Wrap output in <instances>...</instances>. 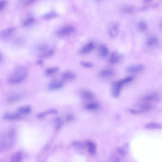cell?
Listing matches in <instances>:
<instances>
[{
    "mask_svg": "<svg viewBox=\"0 0 162 162\" xmlns=\"http://www.w3.org/2000/svg\"><path fill=\"white\" fill-rule=\"evenodd\" d=\"M82 96L84 99L88 100H93L95 97L94 94L89 90L83 91L82 93Z\"/></svg>",
    "mask_w": 162,
    "mask_h": 162,
    "instance_id": "obj_14",
    "label": "cell"
},
{
    "mask_svg": "<svg viewBox=\"0 0 162 162\" xmlns=\"http://www.w3.org/2000/svg\"><path fill=\"white\" fill-rule=\"evenodd\" d=\"M119 31V24L117 22H113L110 23L108 27V32L111 38H116Z\"/></svg>",
    "mask_w": 162,
    "mask_h": 162,
    "instance_id": "obj_6",
    "label": "cell"
},
{
    "mask_svg": "<svg viewBox=\"0 0 162 162\" xmlns=\"http://www.w3.org/2000/svg\"><path fill=\"white\" fill-rule=\"evenodd\" d=\"M54 54V51L53 49L46 50L43 52L40 56L41 58H47L52 56Z\"/></svg>",
    "mask_w": 162,
    "mask_h": 162,
    "instance_id": "obj_26",
    "label": "cell"
},
{
    "mask_svg": "<svg viewBox=\"0 0 162 162\" xmlns=\"http://www.w3.org/2000/svg\"><path fill=\"white\" fill-rule=\"evenodd\" d=\"M35 22V19L33 18H29L23 22V25L25 27H28L31 25Z\"/></svg>",
    "mask_w": 162,
    "mask_h": 162,
    "instance_id": "obj_28",
    "label": "cell"
},
{
    "mask_svg": "<svg viewBox=\"0 0 162 162\" xmlns=\"http://www.w3.org/2000/svg\"><path fill=\"white\" fill-rule=\"evenodd\" d=\"M159 94L156 92H152L144 96L141 99L140 102L153 104L159 99Z\"/></svg>",
    "mask_w": 162,
    "mask_h": 162,
    "instance_id": "obj_4",
    "label": "cell"
},
{
    "mask_svg": "<svg viewBox=\"0 0 162 162\" xmlns=\"http://www.w3.org/2000/svg\"><path fill=\"white\" fill-rule=\"evenodd\" d=\"M123 58V56L119 53L114 52L111 54L110 62L111 64L115 65L120 62Z\"/></svg>",
    "mask_w": 162,
    "mask_h": 162,
    "instance_id": "obj_7",
    "label": "cell"
},
{
    "mask_svg": "<svg viewBox=\"0 0 162 162\" xmlns=\"http://www.w3.org/2000/svg\"><path fill=\"white\" fill-rule=\"evenodd\" d=\"M73 119V116L71 115H69L68 116H67L66 117V119L68 121L72 120Z\"/></svg>",
    "mask_w": 162,
    "mask_h": 162,
    "instance_id": "obj_38",
    "label": "cell"
},
{
    "mask_svg": "<svg viewBox=\"0 0 162 162\" xmlns=\"http://www.w3.org/2000/svg\"><path fill=\"white\" fill-rule=\"evenodd\" d=\"M153 0H143V2L144 3H149L152 1Z\"/></svg>",
    "mask_w": 162,
    "mask_h": 162,
    "instance_id": "obj_40",
    "label": "cell"
},
{
    "mask_svg": "<svg viewBox=\"0 0 162 162\" xmlns=\"http://www.w3.org/2000/svg\"><path fill=\"white\" fill-rule=\"evenodd\" d=\"M23 154L21 151L17 152L12 155L11 160L13 162H21L23 159Z\"/></svg>",
    "mask_w": 162,
    "mask_h": 162,
    "instance_id": "obj_16",
    "label": "cell"
},
{
    "mask_svg": "<svg viewBox=\"0 0 162 162\" xmlns=\"http://www.w3.org/2000/svg\"><path fill=\"white\" fill-rule=\"evenodd\" d=\"M22 117V115L18 112L14 113H6L5 115L4 118L6 120L14 121L21 119Z\"/></svg>",
    "mask_w": 162,
    "mask_h": 162,
    "instance_id": "obj_9",
    "label": "cell"
},
{
    "mask_svg": "<svg viewBox=\"0 0 162 162\" xmlns=\"http://www.w3.org/2000/svg\"><path fill=\"white\" fill-rule=\"evenodd\" d=\"M27 75V70L24 67H16L9 79V83L12 84H17L23 82Z\"/></svg>",
    "mask_w": 162,
    "mask_h": 162,
    "instance_id": "obj_2",
    "label": "cell"
},
{
    "mask_svg": "<svg viewBox=\"0 0 162 162\" xmlns=\"http://www.w3.org/2000/svg\"><path fill=\"white\" fill-rule=\"evenodd\" d=\"M80 64L82 66L86 68H92L94 67L93 64L90 62L82 61Z\"/></svg>",
    "mask_w": 162,
    "mask_h": 162,
    "instance_id": "obj_31",
    "label": "cell"
},
{
    "mask_svg": "<svg viewBox=\"0 0 162 162\" xmlns=\"http://www.w3.org/2000/svg\"><path fill=\"white\" fill-rule=\"evenodd\" d=\"M100 106V104L99 103L93 102L87 104L86 108L89 110L94 111L99 109Z\"/></svg>",
    "mask_w": 162,
    "mask_h": 162,
    "instance_id": "obj_24",
    "label": "cell"
},
{
    "mask_svg": "<svg viewBox=\"0 0 162 162\" xmlns=\"http://www.w3.org/2000/svg\"><path fill=\"white\" fill-rule=\"evenodd\" d=\"M94 48V45L93 43H89L83 47L81 50V53L84 55L87 54L92 51Z\"/></svg>",
    "mask_w": 162,
    "mask_h": 162,
    "instance_id": "obj_13",
    "label": "cell"
},
{
    "mask_svg": "<svg viewBox=\"0 0 162 162\" xmlns=\"http://www.w3.org/2000/svg\"><path fill=\"white\" fill-rule=\"evenodd\" d=\"M48 46L47 45H43L40 46L39 47L38 49L40 51L44 52L47 50L48 48Z\"/></svg>",
    "mask_w": 162,
    "mask_h": 162,
    "instance_id": "obj_32",
    "label": "cell"
},
{
    "mask_svg": "<svg viewBox=\"0 0 162 162\" xmlns=\"http://www.w3.org/2000/svg\"><path fill=\"white\" fill-rule=\"evenodd\" d=\"M46 114V113H40L38 114V115H37V117L39 118H42L44 117L45 116Z\"/></svg>",
    "mask_w": 162,
    "mask_h": 162,
    "instance_id": "obj_34",
    "label": "cell"
},
{
    "mask_svg": "<svg viewBox=\"0 0 162 162\" xmlns=\"http://www.w3.org/2000/svg\"><path fill=\"white\" fill-rule=\"evenodd\" d=\"M59 70V68L57 67H49L45 70V74L46 76H49L58 72Z\"/></svg>",
    "mask_w": 162,
    "mask_h": 162,
    "instance_id": "obj_19",
    "label": "cell"
},
{
    "mask_svg": "<svg viewBox=\"0 0 162 162\" xmlns=\"http://www.w3.org/2000/svg\"><path fill=\"white\" fill-rule=\"evenodd\" d=\"M75 31L73 27L67 26L60 28L57 32V35L60 37L68 36L73 33Z\"/></svg>",
    "mask_w": 162,
    "mask_h": 162,
    "instance_id": "obj_5",
    "label": "cell"
},
{
    "mask_svg": "<svg viewBox=\"0 0 162 162\" xmlns=\"http://www.w3.org/2000/svg\"><path fill=\"white\" fill-rule=\"evenodd\" d=\"M43 61L42 60H39L38 61L36 62L37 65H43Z\"/></svg>",
    "mask_w": 162,
    "mask_h": 162,
    "instance_id": "obj_39",
    "label": "cell"
},
{
    "mask_svg": "<svg viewBox=\"0 0 162 162\" xmlns=\"http://www.w3.org/2000/svg\"><path fill=\"white\" fill-rule=\"evenodd\" d=\"M47 113H49L56 114L57 113V111L56 110L51 109L49 110V111H47Z\"/></svg>",
    "mask_w": 162,
    "mask_h": 162,
    "instance_id": "obj_35",
    "label": "cell"
},
{
    "mask_svg": "<svg viewBox=\"0 0 162 162\" xmlns=\"http://www.w3.org/2000/svg\"><path fill=\"white\" fill-rule=\"evenodd\" d=\"M122 11L124 13L127 14L133 12L135 11V8L133 6L130 5H126L124 6L122 8Z\"/></svg>",
    "mask_w": 162,
    "mask_h": 162,
    "instance_id": "obj_23",
    "label": "cell"
},
{
    "mask_svg": "<svg viewBox=\"0 0 162 162\" xmlns=\"http://www.w3.org/2000/svg\"><path fill=\"white\" fill-rule=\"evenodd\" d=\"M57 15L55 13H51L47 14L43 17V19L45 20H49L56 18Z\"/></svg>",
    "mask_w": 162,
    "mask_h": 162,
    "instance_id": "obj_30",
    "label": "cell"
},
{
    "mask_svg": "<svg viewBox=\"0 0 162 162\" xmlns=\"http://www.w3.org/2000/svg\"><path fill=\"white\" fill-rule=\"evenodd\" d=\"M161 124L157 123H150L147 124L145 126L146 129L153 130L160 129L161 128Z\"/></svg>",
    "mask_w": 162,
    "mask_h": 162,
    "instance_id": "obj_21",
    "label": "cell"
},
{
    "mask_svg": "<svg viewBox=\"0 0 162 162\" xmlns=\"http://www.w3.org/2000/svg\"><path fill=\"white\" fill-rule=\"evenodd\" d=\"M31 111V107L29 106L20 107L18 109V112L23 115L29 113Z\"/></svg>",
    "mask_w": 162,
    "mask_h": 162,
    "instance_id": "obj_22",
    "label": "cell"
},
{
    "mask_svg": "<svg viewBox=\"0 0 162 162\" xmlns=\"http://www.w3.org/2000/svg\"><path fill=\"white\" fill-rule=\"evenodd\" d=\"M144 69V66L143 65H134L128 67L127 69V71L128 72L130 73H135L141 71Z\"/></svg>",
    "mask_w": 162,
    "mask_h": 162,
    "instance_id": "obj_11",
    "label": "cell"
},
{
    "mask_svg": "<svg viewBox=\"0 0 162 162\" xmlns=\"http://www.w3.org/2000/svg\"><path fill=\"white\" fill-rule=\"evenodd\" d=\"M63 86V83L62 81L55 80L50 84L49 87L50 90H56L61 89Z\"/></svg>",
    "mask_w": 162,
    "mask_h": 162,
    "instance_id": "obj_12",
    "label": "cell"
},
{
    "mask_svg": "<svg viewBox=\"0 0 162 162\" xmlns=\"http://www.w3.org/2000/svg\"><path fill=\"white\" fill-rule=\"evenodd\" d=\"M7 4V2L5 0L0 1V11H2L5 7Z\"/></svg>",
    "mask_w": 162,
    "mask_h": 162,
    "instance_id": "obj_33",
    "label": "cell"
},
{
    "mask_svg": "<svg viewBox=\"0 0 162 162\" xmlns=\"http://www.w3.org/2000/svg\"><path fill=\"white\" fill-rule=\"evenodd\" d=\"M36 0H28L26 2V4L29 5L32 4L33 2H35Z\"/></svg>",
    "mask_w": 162,
    "mask_h": 162,
    "instance_id": "obj_37",
    "label": "cell"
},
{
    "mask_svg": "<svg viewBox=\"0 0 162 162\" xmlns=\"http://www.w3.org/2000/svg\"><path fill=\"white\" fill-rule=\"evenodd\" d=\"M2 58V55L1 53H0V62H1V61Z\"/></svg>",
    "mask_w": 162,
    "mask_h": 162,
    "instance_id": "obj_41",
    "label": "cell"
},
{
    "mask_svg": "<svg viewBox=\"0 0 162 162\" xmlns=\"http://www.w3.org/2000/svg\"><path fill=\"white\" fill-rule=\"evenodd\" d=\"M148 6H144L140 8V10L142 11H146V10L148 9Z\"/></svg>",
    "mask_w": 162,
    "mask_h": 162,
    "instance_id": "obj_36",
    "label": "cell"
},
{
    "mask_svg": "<svg viewBox=\"0 0 162 162\" xmlns=\"http://www.w3.org/2000/svg\"><path fill=\"white\" fill-rule=\"evenodd\" d=\"M16 136V131L14 128H11L7 131L3 135L0 143V150L6 152L12 149L14 146Z\"/></svg>",
    "mask_w": 162,
    "mask_h": 162,
    "instance_id": "obj_1",
    "label": "cell"
},
{
    "mask_svg": "<svg viewBox=\"0 0 162 162\" xmlns=\"http://www.w3.org/2000/svg\"><path fill=\"white\" fill-rule=\"evenodd\" d=\"M99 52L100 56L102 58H105L108 54V49L106 45H101L100 47Z\"/></svg>",
    "mask_w": 162,
    "mask_h": 162,
    "instance_id": "obj_17",
    "label": "cell"
},
{
    "mask_svg": "<svg viewBox=\"0 0 162 162\" xmlns=\"http://www.w3.org/2000/svg\"><path fill=\"white\" fill-rule=\"evenodd\" d=\"M158 43L159 40L156 37H152L148 40L147 45L149 46H153L157 45Z\"/></svg>",
    "mask_w": 162,
    "mask_h": 162,
    "instance_id": "obj_25",
    "label": "cell"
},
{
    "mask_svg": "<svg viewBox=\"0 0 162 162\" xmlns=\"http://www.w3.org/2000/svg\"><path fill=\"white\" fill-rule=\"evenodd\" d=\"M15 29L14 27L7 28L0 31V38H4L12 35L14 32Z\"/></svg>",
    "mask_w": 162,
    "mask_h": 162,
    "instance_id": "obj_10",
    "label": "cell"
},
{
    "mask_svg": "<svg viewBox=\"0 0 162 162\" xmlns=\"http://www.w3.org/2000/svg\"><path fill=\"white\" fill-rule=\"evenodd\" d=\"M133 79V77L130 76L114 82L111 87V94L113 97L115 98L119 97L124 85L132 82Z\"/></svg>",
    "mask_w": 162,
    "mask_h": 162,
    "instance_id": "obj_3",
    "label": "cell"
},
{
    "mask_svg": "<svg viewBox=\"0 0 162 162\" xmlns=\"http://www.w3.org/2000/svg\"><path fill=\"white\" fill-rule=\"evenodd\" d=\"M76 75L72 71H67L64 72L62 75V80L65 82L72 81L76 79Z\"/></svg>",
    "mask_w": 162,
    "mask_h": 162,
    "instance_id": "obj_8",
    "label": "cell"
},
{
    "mask_svg": "<svg viewBox=\"0 0 162 162\" xmlns=\"http://www.w3.org/2000/svg\"><path fill=\"white\" fill-rule=\"evenodd\" d=\"M87 145L89 153L92 155L95 154L96 152L97 147L96 144L92 141H88Z\"/></svg>",
    "mask_w": 162,
    "mask_h": 162,
    "instance_id": "obj_15",
    "label": "cell"
},
{
    "mask_svg": "<svg viewBox=\"0 0 162 162\" xmlns=\"http://www.w3.org/2000/svg\"><path fill=\"white\" fill-rule=\"evenodd\" d=\"M114 73V71L112 69H105L101 71L100 75L101 77H107L113 76Z\"/></svg>",
    "mask_w": 162,
    "mask_h": 162,
    "instance_id": "obj_20",
    "label": "cell"
},
{
    "mask_svg": "<svg viewBox=\"0 0 162 162\" xmlns=\"http://www.w3.org/2000/svg\"><path fill=\"white\" fill-rule=\"evenodd\" d=\"M99 1H101V0H99Z\"/></svg>",
    "mask_w": 162,
    "mask_h": 162,
    "instance_id": "obj_42",
    "label": "cell"
},
{
    "mask_svg": "<svg viewBox=\"0 0 162 162\" xmlns=\"http://www.w3.org/2000/svg\"><path fill=\"white\" fill-rule=\"evenodd\" d=\"M146 23L143 21L140 22L138 25V29L141 32H144L147 29Z\"/></svg>",
    "mask_w": 162,
    "mask_h": 162,
    "instance_id": "obj_27",
    "label": "cell"
},
{
    "mask_svg": "<svg viewBox=\"0 0 162 162\" xmlns=\"http://www.w3.org/2000/svg\"><path fill=\"white\" fill-rule=\"evenodd\" d=\"M129 148V145L126 143L124 145L123 147L118 148L117 150L118 154L121 156H125L127 154V150Z\"/></svg>",
    "mask_w": 162,
    "mask_h": 162,
    "instance_id": "obj_18",
    "label": "cell"
},
{
    "mask_svg": "<svg viewBox=\"0 0 162 162\" xmlns=\"http://www.w3.org/2000/svg\"><path fill=\"white\" fill-rule=\"evenodd\" d=\"M21 96L19 95H15L9 97L8 101L10 103L15 102L21 99Z\"/></svg>",
    "mask_w": 162,
    "mask_h": 162,
    "instance_id": "obj_29",
    "label": "cell"
}]
</instances>
